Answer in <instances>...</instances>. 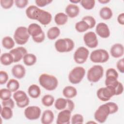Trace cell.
Here are the masks:
<instances>
[{
    "mask_svg": "<svg viewBox=\"0 0 124 124\" xmlns=\"http://www.w3.org/2000/svg\"><path fill=\"white\" fill-rule=\"evenodd\" d=\"M27 16L32 20H36L43 25L49 24L52 20L51 14L35 5H30L26 10Z\"/></svg>",
    "mask_w": 124,
    "mask_h": 124,
    "instance_id": "1",
    "label": "cell"
},
{
    "mask_svg": "<svg viewBox=\"0 0 124 124\" xmlns=\"http://www.w3.org/2000/svg\"><path fill=\"white\" fill-rule=\"evenodd\" d=\"M39 82L42 87L49 91L55 90L58 85L57 78L53 75L46 73H43L40 76Z\"/></svg>",
    "mask_w": 124,
    "mask_h": 124,
    "instance_id": "2",
    "label": "cell"
},
{
    "mask_svg": "<svg viewBox=\"0 0 124 124\" xmlns=\"http://www.w3.org/2000/svg\"><path fill=\"white\" fill-rule=\"evenodd\" d=\"M28 32L33 39L37 43H40L45 39V34L41 27L36 23H31L28 27Z\"/></svg>",
    "mask_w": 124,
    "mask_h": 124,
    "instance_id": "3",
    "label": "cell"
},
{
    "mask_svg": "<svg viewBox=\"0 0 124 124\" xmlns=\"http://www.w3.org/2000/svg\"><path fill=\"white\" fill-rule=\"evenodd\" d=\"M74 41L68 38L58 39L55 43L56 50L61 53L70 52L74 49Z\"/></svg>",
    "mask_w": 124,
    "mask_h": 124,
    "instance_id": "4",
    "label": "cell"
},
{
    "mask_svg": "<svg viewBox=\"0 0 124 124\" xmlns=\"http://www.w3.org/2000/svg\"><path fill=\"white\" fill-rule=\"evenodd\" d=\"M103 67L100 65H94L88 70L87 77L90 82L95 83L103 77Z\"/></svg>",
    "mask_w": 124,
    "mask_h": 124,
    "instance_id": "5",
    "label": "cell"
},
{
    "mask_svg": "<svg viewBox=\"0 0 124 124\" xmlns=\"http://www.w3.org/2000/svg\"><path fill=\"white\" fill-rule=\"evenodd\" d=\"M30 36L28 29L25 27L20 26L16 30L14 34V39L17 44L23 45L28 42Z\"/></svg>",
    "mask_w": 124,
    "mask_h": 124,
    "instance_id": "6",
    "label": "cell"
},
{
    "mask_svg": "<svg viewBox=\"0 0 124 124\" xmlns=\"http://www.w3.org/2000/svg\"><path fill=\"white\" fill-rule=\"evenodd\" d=\"M85 72V69L83 67H75L69 74L68 79L69 82L73 84H78L83 79Z\"/></svg>",
    "mask_w": 124,
    "mask_h": 124,
    "instance_id": "7",
    "label": "cell"
},
{
    "mask_svg": "<svg viewBox=\"0 0 124 124\" xmlns=\"http://www.w3.org/2000/svg\"><path fill=\"white\" fill-rule=\"evenodd\" d=\"M110 114V109L108 103L100 106L95 111L94 117L99 123H104Z\"/></svg>",
    "mask_w": 124,
    "mask_h": 124,
    "instance_id": "8",
    "label": "cell"
},
{
    "mask_svg": "<svg viewBox=\"0 0 124 124\" xmlns=\"http://www.w3.org/2000/svg\"><path fill=\"white\" fill-rule=\"evenodd\" d=\"M108 52L104 49H98L93 51L90 56L91 61L94 63H104L109 59Z\"/></svg>",
    "mask_w": 124,
    "mask_h": 124,
    "instance_id": "9",
    "label": "cell"
},
{
    "mask_svg": "<svg viewBox=\"0 0 124 124\" xmlns=\"http://www.w3.org/2000/svg\"><path fill=\"white\" fill-rule=\"evenodd\" d=\"M97 97L102 101H107L115 95L114 88L110 86H106L105 87L99 88L96 93Z\"/></svg>",
    "mask_w": 124,
    "mask_h": 124,
    "instance_id": "10",
    "label": "cell"
},
{
    "mask_svg": "<svg viewBox=\"0 0 124 124\" xmlns=\"http://www.w3.org/2000/svg\"><path fill=\"white\" fill-rule=\"evenodd\" d=\"M118 77L119 75L116 69L112 68L108 69L106 72L105 85L110 86L115 88L119 82Z\"/></svg>",
    "mask_w": 124,
    "mask_h": 124,
    "instance_id": "11",
    "label": "cell"
},
{
    "mask_svg": "<svg viewBox=\"0 0 124 124\" xmlns=\"http://www.w3.org/2000/svg\"><path fill=\"white\" fill-rule=\"evenodd\" d=\"M13 98L16 101L17 106L20 108L27 107L30 103V99L26 93L21 90L17 91L13 94Z\"/></svg>",
    "mask_w": 124,
    "mask_h": 124,
    "instance_id": "12",
    "label": "cell"
},
{
    "mask_svg": "<svg viewBox=\"0 0 124 124\" xmlns=\"http://www.w3.org/2000/svg\"><path fill=\"white\" fill-rule=\"evenodd\" d=\"M54 106L58 110L68 109L72 112L74 109L75 104L70 99L59 98L55 101Z\"/></svg>",
    "mask_w": 124,
    "mask_h": 124,
    "instance_id": "13",
    "label": "cell"
},
{
    "mask_svg": "<svg viewBox=\"0 0 124 124\" xmlns=\"http://www.w3.org/2000/svg\"><path fill=\"white\" fill-rule=\"evenodd\" d=\"M89 55V50L84 46H80L75 51L74 54V60L77 63L82 64L87 61Z\"/></svg>",
    "mask_w": 124,
    "mask_h": 124,
    "instance_id": "14",
    "label": "cell"
},
{
    "mask_svg": "<svg viewBox=\"0 0 124 124\" xmlns=\"http://www.w3.org/2000/svg\"><path fill=\"white\" fill-rule=\"evenodd\" d=\"M41 114V108L36 106H29L24 110L25 117L30 120H35L39 119Z\"/></svg>",
    "mask_w": 124,
    "mask_h": 124,
    "instance_id": "15",
    "label": "cell"
},
{
    "mask_svg": "<svg viewBox=\"0 0 124 124\" xmlns=\"http://www.w3.org/2000/svg\"><path fill=\"white\" fill-rule=\"evenodd\" d=\"M83 41L85 44L91 48L96 47L98 44L97 36L93 31L86 32L83 36Z\"/></svg>",
    "mask_w": 124,
    "mask_h": 124,
    "instance_id": "16",
    "label": "cell"
},
{
    "mask_svg": "<svg viewBox=\"0 0 124 124\" xmlns=\"http://www.w3.org/2000/svg\"><path fill=\"white\" fill-rule=\"evenodd\" d=\"M12 55L14 59V62H19L24 56L27 54V49L23 46H18L15 48L12 49L9 52Z\"/></svg>",
    "mask_w": 124,
    "mask_h": 124,
    "instance_id": "17",
    "label": "cell"
},
{
    "mask_svg": "<svg viewBox=\"0 0 124 124\" xmlns=\"http://www.w3.org/2000/svg\"><path fill=\"white\" fill-rule=\"evenodd\" d=\"M97 34L103 38H107L110 36V30L108 26L104 22L99 23L95 28Z\"/></svg>",
    "mask_w": 124,
    "mask_h": 124,
    "instance_id": "18",
    "label": "cell"
},
{
    "mask_svg": "<svg viewBox=\"0 0 124 124\" xmlns=\"http://www.w3.org/2000/svg\"><path fill=\"white\" fill-rule=\"evenodd\" d=\"M71 111L68 109H63L60 111L57 116V124H69L71 119Z\"/></svg>",
    "mask_w": 124,
    "mask_h": 124,
    "instance_id": "19",
    "label": "cell"
},
{
    "mask_svg": "<svg viewBox=\"0 0 124 124\" xmlns=\"http://www.w3.org/2000/svg\"><path fill=\"white\" fill-rule=\"evenodd\" d=\"M110 52L111 55L115 58L121 57L123 56L124 53L123 45L120 43H116L114 44L110 48Z\"/></svg>",
    "mask_w": 124,
    "mask_h": 124,
    "instance_id": "20",
    "label": "cell"
},
{
    "mask_svg": "<svg viewBox=\"0 0 124 124\" xmlns=\"http://www.w3.org/2000/svg\"><path fill=\"white\" fill-rule=\"evenodd\" d=\"M11 72L14 77L17 79H21L24 77L26 74L25 67L20 64L15 65L12 68Z\"/></svg>",
    "mask_w": 124,
    "mask_h": 124,
    "instance_id": "21",
    "label": "cell"
},
{
    "mask_svg": "<svg viewBox=\"0 0 124 124\" xmlns=\"http://www.w3.org/2000/svg\"><path fill=\"white\" fill-rule=\"evenodd\" d=\"M65 12L68 16L70 18H74L78 15L79 8L78 5L71 3L66 7Z\"/></svg>",
    "mask_w": 124,
    "mask_h": 124,
    "instance_id": "22",
    "label": "cell"
},
{
    "mask_svg": "<svg viewBox=\"0 0 124 124\" xmlns=\"http://www.w3.org/2000/svg\"><path fill=\"white\" fill-rule=\"evenodd\" d=\"M54 115L53 111L49 109L45 110L41 117V123L43 124H50L54 120Z\"/></svg>",
    "mask_w": 124,
    "mask_h": 124,
    "instance_id": "23",
    "label": "cell"
},
{
    "mask_svg": "<svg viewBox=\"0 0 124 124\" xmlns=\"http://www.w3.org/2000/svg\"><path fill=\"white\" fill-rule=\"evenodd\" d=\"M62 94L66 98H72L77 95V90L74 86H67L63 88Z\"/></svg>",
    "mask_w": 124,
    "mask_h": 124,
    "instance_id": "24",
    "label": "cell"
},
{
    "mask_svg": "<svg viewBox=\"0 0 124 124\" xmlns=\"http://www.w3.org/2000/svg\"><path fill=\"white\" fill-rule=\"evenodd\" d=\"M28 93L30 96L31 98H37L41 94V90L37 85L32 84L29 87Z\"/></svg>",
    "mask_w": 124,
    "mask_h": 124,
    "instance_id": "25",
    "label": "cell"
},
{
    "mask_svg": "<svg viewBox=\"0 0 124 124\" xmlns=\"http://www.w3.org/2000/svg\"><path fill=\"white\" fill-rule=\"evenodd\" d=\"M68 20V16L64 13H57L54 17V21L57 25L61 26L66 23Z\"/></svg>",
    "mask_w": 124,
    "mask_h": 124,
    "instance_id": "26",
    "label": "cell"
},
{
    "mask_svg": "<svg viewBox=\"0 0 124 124\" xmlns=\"http://www.w3.org/2000/svg\"><path fill=\"white\" fill-rule=\"evenodd\" d=\"M99 15L101 18L104 20H108L110 19L112 16L113 13L111 9L107 6L102 8L99 11Z\"/></svg>",
    "mask_w": 124,
    "mask_h": 124,
    "instance_id": "27",
    "label": "cell"
},
{
    "mask_svg": "<svg viewBox=\"0 0 124 124\" xmlns=\"http://www.w3.org/2000/svg\"><path fill=\"white\" fill-rule=\"evenodd\" d=\"M0 61L1 63L4 65H9L14 62V59L9 52L4 53L0 56Z\"/></svg>",
    "mask_w": 124,
    "mask_h": 124,
    "instance_id": "28",
    "label": "cell"
},
{
    "mask_svg": "<svg viewBox=\"0 0 124 124\" xmlns=\"http://www.w3.org/2000/svg\"><path fill=\"white\" fill-rule=\"evenodd\" d=\"M24 63L27 66H32L34 65L37 61L36 56L32 53H27L23 57Z\"/></svg>",
    "mask_w": 124,
    "mask_h": 124,
    "instance_id": "29",
    "label": "cell"
},
{
    "mask_svg": "<svg viewBox=\"0 0 124 124\" xmlns=\"http://www.w3.org/2000/svg\"><path fill=\"white\" fill-rule=\"evenodd\" d=\"M61 31L57 27H52L48 29L47 32V37L49 40L56 39L60 34Z\"/></svg>",
    "mask_w": 124,
    "mask_h": 124,
    "instance_id": "30",
    "label": "cell"
},
{
    "mask_svg": "<svg viewBox=\"0 0 124 124\" xmlns=\"http://www.w3.org/2000/svg\"><path fill=\"white\" fill-rule=\"evenodd\" d=\"M0 115L3 119H10L12 118L13 115L12 108L8 107H2L0 110Z\"/></svg>",
    "mask_w": 124,
    "mask_h": 124,
    "instance_id": "31",
    "label": "cell"
},
{
    "mask_svg": "<svg viewBox=\"0 0 124 124\" xmlns=\"http://www.w3.org/2000/svg\"><path fill=\"white\" fill-rule=\"evenodd\" d=\"M2 45L6 49H11L14 47L15 42L11 37L5 36L2 40Z\"/></svg>",
    "mask_w": 124,
    "mask_h": 124,
    "instance_id": "32",
    "label": "cell"
},
{
    "mask_svg": "<svg viewBox=\"0 0 124 124\" xmlns=\"http://www.w3.org/2000/svg\"><path fill=\"white\" fill-rule=\"evenodd\" d=\"M75 29L78 32H83L90 29V27L85 21L81 20L76 23Z\"/></svg>",
    "mask_w": 124,
    "mask_h": 124,
    "instance_id": "33",
    "label": "cell"
},
{
    "mask_svg": "<svg viewBox=\"0 0 124 124\" xmlns=\"http://www.w3.org/2000/svg\"><path fill=\"white\" fill-rule=\"evenodd\" d=\"M20 86L19 82L15 79H10L7 84L6 87L12 92H15L17 91Z\"/></svg>",
    "mask_w": 124,
    "mask_h": 124,
    "instance_id": "34",
    "label": "cell"
},
{
    "mask_svg": "<svg viewBox=\"0 0 124 124\" xmlns=\"http://www.w3.org/2000/svg\"><path fill=\"white\" fill-rule=\"evenodd\" d=\"M54 102V97L50 94L45 95L42 98V103L46 107L51 106Z\"/></svg>",
    "mask_w": 124,
    "mask_h": 124,
    "instance_id": "35",
    "label": "cell"
},
{
    "mask_svg": "<svg viewBox=\"0 0 124 124\" xmlns=\"http://www.w3.org/2000/svg\"><path fill=\"white\" fill-rule=\"evenodd\" d=\"M81 5L86 10H91L93 8L95 1L94 0H81Z\"/></svg>",
    "mask_w": 124,
    "mask_h": 124,
    "instance_id": "36",
    "label": "cell"
},
{
    "mask_svg": "<svg viewBox=\"0 0 124 124\" xmlns=\"http://www.w3.org/2000/svg\"><path fill=\"white\" fill-rule=\"evenodd\" d=\"M12 92L8 89L3 88L0 90V98L2 100L10 99L12 95Z\"/></svg>",
    "mask_w": 124,
    "mask_h": 124,
    "instance_id": "37",
    "label": "cell"
},
{
    "mask_svg": "<svg viewBox=\"0 0 124 124\" xmlns=\"http://www.w3.org/2000/svg\"><path fill=\"white\" fill-rule=\"evenodd\" d=\"M82 20L85 21L89 25L90 29H92L93 28L96 24V21L95 18L90 16H84L82 18Z\"/></svg>",
    "mask_w": 124,
    "mask_h": 124,
    "instance_id": "38",
    "label": "cell"
},
{
    "mask_svg": "<svg viewBox=\"0 0 124 124\" xmlns=\"http://www.w3.org/2000/svg\"><path fill=\"white\" fill-rule=\"evenodd\" d=\"M84 122L83 116L80 114H75L71 118V124H82Z\"/></svg>",
    "mask_w": 124,
    "mask_h": 124,
    "instance_id": "39",
    "label": "cell"
},
{
    "mask_svg": "<svg viewBox=\"0 0 124 124\" xmlns=\"http://www.w3.org/2000/svg\"><path fill=\"white\" fill-rule=\"evenodd\" d=\"M13 0H0V3L1 6L5 9H10L14 4Z\"/></svg>",
    "mask_w": 124,
    "mask_h": 124,
    "instance_id": "40",
    "label": "cell"
},
{
    "mask_svg": "<svg viewBox=\"0 0 124 124\" xmlns=\"http://www.w3.org/2000/svg\"><path fill=\"white\" fill-rule=\"evenodd\" d=\"M9 76L7 72L4 71H0V84H4L8 81Z\"/></svg>",
    "mask_w": 124,
    "mask_h": 124,
    "instance_id": "41",
    "label": "cell"
},
{
    "mask_svg": "<svg viewBox=\"0 0 124 124\" xmlns=\"http://www.w3.org/2000/svg\"><path fill=\"white\" fill-rule=\"evenodd\" d=\"M29 1L28 0H16L15 1V4L18 8H24L28 4Z\"/></svg>",
    "mask_w": 124,
    "mask_h": 124,
    "instance_id": "42",
    "label": "cell"
},
{
    "mask_svg": "<svg viewBox=\"0 0 124 124\" xmlns=\"http://www.w3.org/2000/svg\"><path fill=\"white\" fill-rule=\"evenodd\" d=\"M2 105L3 107H8L13 108L15 107V103L12 99L11 98L7 100H2Z\"/></svg>",
    "mask_w": 124,
    "mask_h": 124,
    "instance_id": "43",
    "label": "cell"
},
{
    "mask_svg": "<svg viewBox=\"0 0 124 124\" xmlns=\"http://www.w3.org/2000/svg\"><path fill=\"white\" fill-rule=\"evenodd\" d=\"M52 2V0H36L35 1V2L36 4L40 7H44L51 2Z\"/></svg>",
    "mask_w": 124,
    "mask_h": 124,
    "instance_id": "44",
    "label": "cell"
},
{
    "mask_svg": "<svg viewBox=\"0 0 124 124\" xmlns=\"http://www.w3.org/2000/svg\"><path fill=\"white\" fill-rule=\"evenodd\" d=\"M108 105L109 106L110 109V114H114L116 113L118 110V106L117 104L114 102H108Z\"/></svg>",
    "mask_w": 124,
    "mask_h": 124,
    "instance_id": "45",
    "label": "cell"
},
{
    "mask_svg": "<svg viewBox=\"0 0 124 124\" xmlns=\"http://www.w3.org/2000/svg\"><path fill=\"white\" fill-rule=\"evenodd\" d=\"M115 91V95L121 94L124 91V86L121 82H119L117 85L114 88Z\"/></svg>",
    "mask_w": 124,
    "mask_h": 124,
    "instance_id": "46",
    "label": "cell"
},
{
    "mask_svg": "<svg viewBox=\"0 0 124 124\" xmlns=\"http://www.w3.org/2000/svg\"><path fill=\"white\" fill-rule=\"evenodd\" d=\"M116 66L118 70L121 73H124V58H122L119 60L116 64Z\"/></svg>",
    "mask_w": 124,
    "mask_h": 124,
    "instance_id": "47",
    "label": "cell"
},
{
    "mask_svg": "<svg viewBox=\"0 0 124 124\" xmlns=\"http://www.w3.org/2000/svg\"><path fill=\"white\" fill-rule=\"evenodd\" d=\"M117 21L118 23L122 25H124V13H122L119 15V16L117 17Z\"/></svg>",
    "mask_w": 124,
    "mask_h": 124,
    "instance_id": "48",
    "label": "cell"
},
{
    "mask_svg": "<svg viewBox=\"0 0 124 124\" xmlns=\"http://www.w3.org/2000/svg\"><path fill=\"white\" fill-rule=\"evenodd\" d=\"M110 1L109 0H98V2L102 4H106Z\"/></svg>",
    "mask_w": 124,
    "mask_h": 124,
    "instance_id": "49",
    "label": "cell"
},
{
    "mask_svg": "<svg viewBox=\"0 0 124 124\" xmlns=\"http://www.w3.org/2000/svg\"><path fill=\"white\" fill-rule=\"evenodd\" d=\"M80 0H70V1L72 3H73V4H75V3H78V2H80Z\"/></svg>",
    "mask_w": 124,
    "mask_h": 124,
    "instance_id": "50",
    "label": "cell"
}]
</instances>
